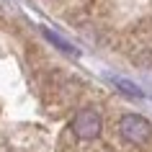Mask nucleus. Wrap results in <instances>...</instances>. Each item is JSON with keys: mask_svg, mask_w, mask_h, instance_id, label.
Listing matches in <instances>:
<instances>
[{"mask_svg": "<svg viewBox=\"0 0 152 152\" xmlns=\"http://www.w3.org/2000/svg\"><path fill=\"white\" fill-rule=\"evenodd\" d=\"M72 134L83 139V142H93L101 137V129H103V119H101V113L93 111V108H80V111L72 116Z\"/></svg>", "mask_w": 152, "mask_h": 152, "instance_id": "f257e3e1", "label": "nucleus"}, {"mask_svg": "<svg viewBox=\"0 0 152 152\" xmlns=\"http://www.w3.org/2000/svg\"><path fill=\"white\" fill-rule=\"evenodd\" d=\"M119 134L132 144H147L152 139V124L139 113H124L119 121Z\"/></svg>", "mask_w": 152, "mask_h": 152, "instance_id": "f03ea898", "label": "nucleus"}, {"mask_svg": "<svg viewBox=\"0 0 152 152\" xmlns=\"http://www.w3.org/2000/svg\"><path fill=\"white\" fill-rule=\"evenodd\" d=\"M41 31H44V36H47V39L52 41V44H54V47H59V49H62V52H67V54H77V49L72 47V44H67V41H62L54 31H49V28H41Z\"/></svg>", "mask_w": 152, "mask_h": 152, "instance_id": "7ed1b4c3", "label": "nucleus"}, {"mask_svg": "<svg viewBox=\"0 0 152 152\" xmlns=\"http://www.w3.org/2000/svg\"><path fill=\"white\" fill-rule=\"evenodd\" d=\"M113 83H116L119 88H124V90H126V93H132V96H137V98L142 96V90H139V88H134V85H129V83H124V80H121V77H116V80H113Z\"/></svg>", "mask_w": 152, "mask_h": 152, "instance_id": "20e7f679", "label": "nucleus"}]
</instances>
